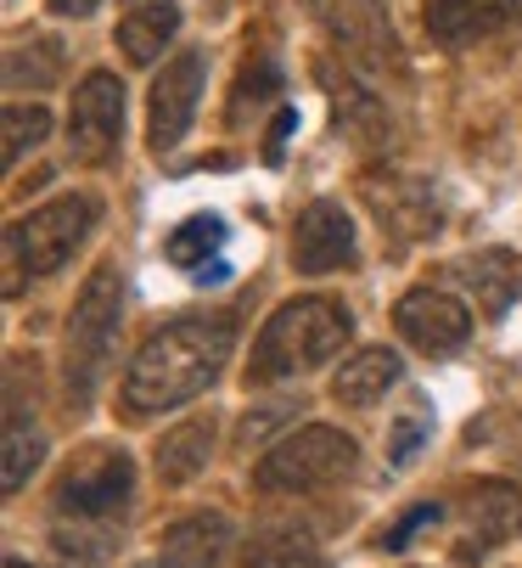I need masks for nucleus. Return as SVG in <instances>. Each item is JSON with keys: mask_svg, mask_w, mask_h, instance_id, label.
I'll list each match as a JSON object with an SVG mask.
<instances>
[{"mask_svg": "<svg viewBox=\"0 0 522 568\" xmlns=\"http://www.w3.org/2000/svg\"><path fill=\"white\" fill-rule=\"evenodd\" d=\"M174 34H181V7H174V0H152V7H135L119 23V51H124V62L152 68Z\"/></svg>", "mask_w": 522, "mask_h": 568, "instance_id": "412c9836", "label": "nucleus"}, {"mask_svg": "<svg viewBox=\"0 0 522 568\" xmlns=\"http://www.w3.org/2000/svg\"><path fill=\"white\" fill-rule=\"evenodd\" d=\"M51 135V113L40 102H12L7 108V164H18L23 152H34Z\"/></svg>", "mask_w": 522, "mask_h": 568, "instance_id": "a878e982", "label": "nucleus"}, {"mask_svg": "<svg viewBox=\"0 0 522 568\" xmlns=\"http://www.w3.org/2000/svg\"><path fill=\"white\" fill-rule=\"evenodd\" d=\"M7 568H29V562H23V557H7Z\"/></svg>", "mask_w": 522, "mask_h": 568, "instance_id": "c756f323", "label": "nucleus"}, {"mask_svg": "<svg viewBox=\"0 0 522 568\" xmlns=\"http://www.w3.org/2000/svg\"><path fill=\"white\" fill-rule=\"evenodd\" d=\"M62 40H45V34H34L29 45H12L7 51V85L12 91H45V85H57L62 79Z\"/></svg>", "mask_w": 522, "mask_h": 568, "instance_id": "b1692460", "label": "nucleus"}, {"mask_svg": "<svg viewBox=\"0 0 522 568\" xmlns=\"http://www.w3.org/2000/svg\"><path fill=\"white\" fill-rule=\"evenodd\" d=\"M360 467V445L331 423H309L298 434H287L282 445H270L253 467V490L258 496H309L326 484H342Z\"/></svg>", "mask_w": 522, "mask_h": 568, "instance_id": "20e7f679", "label": "nucleus"}, {"mask_svg": "<svg viewBox=\"0 0 522 568\" xmlns=\"http://www.w3.org/2000/svg\"><path fill=\"white\" fill-rule=\"evenodd\" d=\"M96 220H102V197H91V192L51 197V203H40L34 214L12 220V225H7L12 282H18V276H57V271L84 248V236L96 231Z\"/></svg>", "mask_w": 522, "mask_h": 568, "instance_id": "39448f33", "label": "nucleus"}, {"mask_svg": "<svg viewBox=\"0 0 522 568\" xmlns=\"http://www.w3.org/2000/svg\"><path fill=\"white\" fill-rule=\"evenodd\" d=\"M348 338H355V315H348L337 298H287L265 327L253 338V355H247V383H287V377H304L315 366H326Z\"/></svg>", "mask_w": 522, "mask_h": 568, "instance_id": "f03ea898", "label": "nucleus"}, {"mask_svg": "<svg viewBox=\"0 0 522 568\" xmlns=\"http://www.w3.org/2000/svg\"><path fill=\"white\" fill-rule=\"evenodd\" d=\"M427 428H432V423H427L421 412L399 417V428H393V445H388V462H410V456H416V445L427 439Z\"/></svg>", "mask_w": 522, "mask_h": 568, "instance_id": "bb28decb", "label": "nucleus"}, {"mask_svg": "<svg viewBox=\"0 0 522 568\" xmlns=\"http://www.w3.org/2000/svg\"><path fill=\"white\" fill-rule=\"evenodd\" d=\"M124 141V85L119 73L96 68L79 79L73 91V113H68V146L84 158V164H108Z\"/></svg>", "mask_w": 522, "mask_h": 568, "instance_id": "9d476101", "label": "nucleus"}, {"mask_svg": "<svg viewBox=\"0 0 522 568\" xmlns=\"http://www.w3.org/2000/svg\"><path fill=\"white\" fill-rule=\"evenodd\" d=\"M456 271L472 276V293H483V310H489V315H505L511 298H522V260L505 254V248L472 254V260H461Z\"/></svg>", "mask_w": 522, "mask_h": 568, "instance_id": "4be33fe9", "label": "nucleus"}, {"mask_svg": "<svg viewBox=\"0 0 522 568\" xmlns=\"http://www.w3.org/2000/svg\"><path fill=\"white\" fill-rule=\"evenodd\" d=\"M236 349V315L225 310H192V315H174L163 327H152L141 338V349L124 366L119 399L130 417H163V412H181L197 394H208L225 372Z\"/></svg>", "mask_w": 522, "mask_h": 568, "instance_id": "f257e3e1", "label": "nucleus"}, {"mask_svg": "<svg viewBox=\"0 0 522 568\" xmlns=\"http://www.w3.org/2000/svg\"><path fill=\"white\" fill-rule=\"evenodd\" d=\"M40 456H45V439H40L34 417H23V412H7V473H0V484H7V496H18L23 484L34 478Z\"/></svg>", "mask_w": 522, "mask_h": 568, "instance_id": "393cba45", "label": "nucleus"}, {"mask_svg": "<svg viewBox=\"0 0 522 568\" xmlns=\"http://www.w3.org/2000/svg\"><path fill=\"white\" fill-rule=\"evenodd\" d=\"M119 321H124V271L119 265H96L84 293L73 298V315H68V355H62V372H68V399L73 405H91L102 377H108V361H113V344H119Z\"/></svg>", "mask_w": 522, "mask_h": 568, "instance_id": "7ed1b4c3", "label": "nucleus"}, {"mask_svg": "<svg viewBox=\"0 0 522 568\" xmlns=\"http://www.w3.org/2000/svg\"><path fill=\"white\" fill-rule=\"evenodd\" d=\"M439 513H444V507H432V501L410 507V513H405V524H399V529H388V551H405V540H410L416 529H427V524H439Z\"/></svg>", "mask_w": 522, "mask_h": 568, "instance_id": "cd10ccee", "label": "nucleus"}, {"mask_svg": "<svg viewBox=\"0 0 522 568\" xmlns=\"http://www.w3.org/2000/svg\"><path fill=\"white\" fill-rule=\"evenodd\" d=\"M96 7H102V0H51V12H57V18H91Z\"/></svg>", "mask_w": 522, "mask_h": 568, "instance_id": "c85d7f7f", "label": "nucleus"}, {"mask_svg": "<svg viewBox=\"0 0 522 568\" xmlns=\"http://www.w3.org/2000/svg\"><path fill=\"white\" fill-rule=\"evenodd\" d=\"M461 540H456V562H478L483 551L505 546L516 529H522V496L511 490V484H478V490H467V513H461Z\"/></svg>", "mask_w": 522, "mask_h": 568, "instance_id": "2eb2a0df", "label": "nucleus"}, {"mask_svg": "<svg viewBox=\"0 0 522 568\" xmlns=\"http://www.w3.org/2000/svg\"><path fill=\"white\" fill-rule=\"evenodd\" d=\"M219 248H225V220L219 214H192L163 236V260L181 265V271H203Z\"/></svg>", "mask_w": 522, "mask_h": 568, "instance_id": "5701e85b", "label": "nucleus"}, {"mask_svg": "<svg viewBox=\"0 0 522 568\" xmlns=\"http://www.w3.org/2000/svg\"><path fill=\"white\" fill-rule=\"evenodd\" d=\"M399 377H405V355L388 344H371V349H355L331 372V399L348 405V412H360V405L388 399V388H399Z\"/></svg>", "mask_w": 522, "mask_h": 568, "instance_id": "f3484780", "label": "nucleus"}, {"mask_svg": "<svg viewBox=\"0 0 522 568\" xmlns=\"http://www.w3.org/2000/svg\"><path fill=\"white\" fill-rule=\"evenodd\" d=\"M242 568H326L320 540L298 524H265L242 546Z\"/></svg>", "mask_w": 522, "mask_h": 568, "instance_id": "aec40b11", "label": "nucleus"}, {"mask_svg": "<svg viewBox=\"0 0 522 568\" xmlns=\"http://www.w3.org/2000/svg\"><path fill=\"white\" fill-rule=\"evenodd\" d=\"M203 79H208L203 51H181L163 62V73L152 79V97H146V146L152 152H174L186 141L197 102H203Z\"/></svg>", "mask_w": 522, "mask_h": 568, "instance_id": "0eeeda50", "label": "nucleus"}, {"mask_svg": "<svg viewBox=\"0 0 522 568\" xmlns=\"http://www.w3.org/2000/svg\"><path fill=\"white\" fill-rule=\"evenodd\" d=\"M309 18L326 29V40L355 62L360 73H393L405 57H399V40H393V23L382 12V0H304Z\"/></svg>", "mask_w": 522, "mask_h": 568, "instance_id": "423d86ee", "label": "nucleus"}, {"mask_svg": "<svg viewBox=\"0 0 522 568\" xmlns=\"http://www.w3.org/2000/svg\"><path fill=\"white\" fill-rule=\"evenodd\" d=\"M366 209L399 242H421V236L439 231V220H444L439 214V192H432L427 181H416V175H399V170L366 181Z\"/></svg>", "mask_w": 522, "mask_h": 568, "instance_id": "ddd939ff", "label": "nucleus"}, {"mask_svg": "<svg viewBox=\"0 0 522 568\" xmlns=\"http://www.w3.org/2000/svg\"><path fill=\"white\" fill-rule=\"evenodd\" d=\"M119 529H124V518H57L51 524L57 568H108Z\"/></svg>", "mask_w": 522, "mask_h": 568, "instance_id": "6ab92c4d", "label": "nucleus"}, {"mask_svg": "<svg viewBox=\"0 0 522 568\" xmlns=\"http://www.w3.org/2000/svg\"><path fill=\"white\" fill-rule=\"evenodd\" d=\"M130 490H135V462L124 450H91L73 473H62L51 507L57 518H119Z\"/></svg>", "mask_w": 522, "mask_h": 568, "instance_id": "6e6552de", "label": "nucleus"}, {"mask_svg": "<svg viewBox=\"0 0 522 568\" xmlns=\"http://www.w3.org/2000/svg\"><path fill=\"white\" fill-rule=\"evenodd\" d=\"M393 333L416 349V355H432V361H444L456 349H467L472 338V310L444 293V287H416L393 304Z\"/></svg>", "mask_w": 522, "mask_h": 568, "instance_id": "1a4fd4ad", "label": "nucleus"}, {"mask_svg": "<svg viewBox=\"0 0 522 568\" xmlns=\"http://www.w3.org/2000/svg\"><path fill=\"white\" fill-rule=\"evenodd\" d=\"M214 445H219V428H214L208 417H197V423H174V428L157 439V450H152L157 478L168 484V490H181V484H192V478L208 467Z\"/></svg>", "mask_w": 522, "mask_h": 568, "instance_id": "a211bd4d", "label": "nucleus"}, {"mask_svg": "<svg viewBox=\"0 0 522 568\" xmlns=\"http://www.w3.org/2000/svg\"><path fill=\"white\" fill-rule=\"evenodd\" d=\"M320 85H326V97H331V124L355 141V146L377 152V146L393 135V113H388L382 91L371 85V73H360L355 62H326V68H320Z\"/></svg>", "mask_w": 522, "mask_h": 568, "instance_id": "9b49d317", "label": "nucleus"}, {"mask_svg": "<svg viewBox=\"0 0 522 568\" xmlns=\"http://www.w3.org/2000/svg\"><path fill=\"white\" fill-rule=\"evenodd\" d=\"M355 260H360V242H355L348 209L331 203V197L309 203L293 225V271L298 276H331V271H348Z\"/></svg>", "mask_w": 522, "mask_h": 568, "instance_id": "f8f14e48", "label": "nucleus"}, {"mask_svg": "<svg viewBox=\"0 0 522 568\" xmlns=\"http://www.w3.org/2000/svg\"><path fill=\"white\" fill-rule=\"evenodd\" d=\"M225 551H231V518L208 507V513H192L181 524H168L135 568H219Z\"/></svg>", "mask_w": 522, "mask_h": 568, "instance_id": "4468645a", "label": "nucleus"}, {"mask_svg": "<svg viewBox=\"0 0 522 568\" xmlns=\"http://www.w3.org/2000/svg\"><path fill=\"white\" fill-rule=\"evenodd\" d=\"M522 18V0H427V34L439 45H478Z\"/></svg>", "mask_w": 522, "mask_h": 568, "instance_id": "dca6fc26", "label": "nucleus"}]
</instances>
